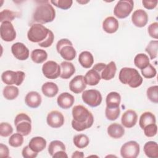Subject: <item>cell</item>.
Here are the masks:
<instances>
[{
	"label": "cell",
	"mask_w": 158,
	"mask_h": 158,
	"mask_svg": "<svg viewBox=\"0 0 158 158\" xmlns=\"http://www.w3.org/2000/svg\"><path fill=\"white\" fill-rule=\"evenodd\" d=\"M73 120L72 128L77 131H82L91 127L94 123V117L87 108L82 105L75 106L72 110Z\"/></svg>",
	"instance_id": "1"
},
{
	"label": "cell",
	"mask_w": 158,
	"mask_h": 158,
	"mask_svg": "<svg viewBox=\"0 0 158 158\" xmlns=\"http://www.w3.org/2000/svg\"><path fill=\"white\" fill-rule=\"evenodd\" d=\"M56 17V10L48 1H40L33 14V20L44 24L52 22Z\"/></svg>",
	"instance_id": "2"
},
{
	"label": "cell",
	"mask_w": 158,
	"mask_h": 158,
	"mask_svg": "<svg viewBox=\"0 0 158 158\" xmlns=\"http://www.w3.org/2000/svg\"><path fill=\"white\" fill-rule=\"evenodd\" d=\"M118 79L122 83L133 88L141 86L143 81L138 71L131 67H123L119 72Z\"/></svg>",
	"instance_id": "3"
},
{
	"label": "cell",
	"mask_w": 158,
	"mask_h": 158,
	"mask_svg": "<svg viewBox=\"0 0 158 158\" xmlns=\"http://www.w3.org/2000/svg\"><path fill=\"white\" fill-rule=\"evenodd\" d=\"M49 31V29L41 23H34L31 25L27 32V38L31 42L38 44L46 40Z\"/></svg>",
	"instance_id": "4"
},
{
	"label": "cell",
	"mask_w": 158,
	"mask_h": 158,
	"mask_svg": "<svg viewBox=\"0 0 158 158\" xmlns=\"http://www.w3.org/2000/svg\"><path fill=\"white\" fill-rule=\"evenodd\" d=\"M56 49L60 56L67 61L73 60L77 55L72 43L67 38H62L58 41L56 44Z\"/></svg>",
	"instance_id": "5"
},
{
	"label": "cell",
	"mask_w": 158,
	"mask_h": 158,
	"mask_svg": "<svg viewBox=\"0 0 158 158\" xmlns=\"http://www.w3.org/2000/svg\"><path fill=\"white\" fill-rule=\"evenodd\" d=\"M14 124L17 133L23 136L28 135L31 131V120L25 113H20L14 119Z\"/></svg>",
	"instance_id": "6"
},
{
	"label": "cell",
	"mask_w": 158,
	"mask_h": 158,
	"mask_svg": "<svg viewBox=\"0 0 158 158\" xmlns=\"http://www.w3.org/2000/svg\"><path fill=\"white\" fill-rule=\"evenodd\" d=\"M25 77V73L22 71L6 70L2 72L1 75L2 82L7 85L20 86L23 83Z\"/></svg>",
	"instance_id": "7"
},
{
	"label": "cell",
	"mask_w": 158,
	"mask_h": 158,
	"mask_svg": "<svg viewBox=\"0 0 158 158\" xmlns=\"http://www.w3.org/2000/svg\"><path fill=\"white\" fill-rule=\"evenodd\" d=\"M134 7V2L132 0L118 1L114 9V14L118 19L127 17L132 12Z\"/></svg>",
	"instance_id": "8"
},
{
	"label": "cell",
	"mask_w": 158,
	"mask_h": 158,
	"mask_svg": "<svg viewBox=\"0 0 158 158\" xmlns=\"http://www.w3.org/2000/svg\"><path fill=\"white\" fill-rule=\"evenodd\" d=\"M81 98L85 104L92 107L99 106L102 100L100 91L94 89L84 90L81 95Z\"/></svg>",
	"instance_id": "9"
},
{
	"label": "cell",
	"mask_w": 158,
	"mask_h": 158,
	"mask_svg": "<svg viewBox=\"0 0 158 158\" xmlns=\"http://www.w3.org/2000/svg\"><path fill=\"white\" fill-rule=\"evenodd\" d=\"M139 151V144L135 141H129L122 146L120 152L123 158H136L138 156Z\"/></svg>",
	"instance_id": "10"
},
{
	"label": "cell",
	"mask_w": 158,
	"mask_h": 158,
	"mask_svg": "<svg viewBox=\"0 0 158 158\" xmlns=\"http://www.w3.org/2000/svg\"><path fill=\"white\" fill-rule=\"evenodd\" d=\"M42 72L46 78L54 80L60 77V67L56 62L48 60L43 65Z\"/></svg>",
	"instance_id": "11"
},
{
	"label": "cell",
	"mask_w": 158,
	"mask_h": 158,
	"mask_svg": "<svg viewBox=\"0 0 158 158\" xmlns=\"http://www.w3.org/2000/svg\"><path fill=\"white\" fill-rule=\"evenodd\" d=\"M0 35L1 39L6 42H10L15 39L16 31L11 22L5 21L1 23Z\"/></svg>",
	"instance_id": "12"
},
{
	"label": "cell",
	"mask_w": 158,
	"mask_h": 158,
	"mask_svg": "<svg viewBox=\"0 0 158 158\" xmlns=\"http://www.w3.org/2000/svg\"><path fill=\"white\" fill-rule=\"evenodd\" d=\"M65 122L63 114L58 110H52L48 113L46 117L48 125L54 128L61 127Z\"/></svg>",
	"instance_id": "13"
},
{
	"label": "cell",
	"mask_w": 158,
	"mask_h": 158,
	"mask_svg": "<svg viewBox=\"0 0 158 158\" xmlns=\"http://www.w3.org/2000/svg\"><path fill=\"white\" fill-rule=\"evenodd\" d=\"M13 56L19 60H25L29 57L30 52L28 48L22 43L17 42L11 46Z\"/></svg>",
	"instance_id": "14"
},
{
	"label": "cell",
	"mask_w": 158,
	"mask_h": 158,
	"mask_svg": "<svg viewBox=\"0 0 158 158\" xmlns=\"http://www.w3.org/2000/svg\"><path fill=\"white\" fill-rule=\"evenodd\" d=\"M138 121V115L136 112L132 109L126 110L122 115L121 123L123 127L127 128L133 127Z\"/></svg>",
	"instance_id": "15"
},
{
	"label": "cell",
	"mask_w": 158,
	"mask_h": 158,
	"mask_svg": "<svg viewBox=\"0 0 158 158\" xmlns=\"http://www.w3.org/2000/svg\"><path fill=\"white\" fill-rule=\"evenodd\" d=\"M131 22L137 27H143L148 22V15L145 10L141 9H137L131 15Z\"/></svg>",
	"instance_id": "16"
},
{
	"label": "cell",
	"mask_w": 158,
	"mask_h": 158,
	"mask_svg": "<svg viewBox=\"0 0 158 158\" xmlns=\"http://www.w3.org/2000/svg\"><path fill=\"white\" fill-rule=\"evenodd\" d=\"M86 87L84 76L80 75L75 76L69 83V89L75 94L82 93Z\"/></svg>",
	"instance_id": "17"
},
{
	"label": "cell",
	"mask_w": 158,
	"mask_h": 158,
	"mask_svg": "<svg viewBox=\"0 0 158 158\" xmlns=\"http://www.w3.org/2000/svg\"><path fill=\"white\" fill-rule=\"evenodd\" d=\"M74 102V96L67 92L62 93L57 98V105L64 109H68L70 108L73 105Z\"/></svg>",
	"instance_id": "18"
},
{
	"label": "cell",
	"mask_w": 158,
	"mask_h": 158,
	"mask_svg": "<svg viewBox=\"0 0 158 158\" xmlns=\"http://www.w3.org/2000/svg\"><path fill=\"white\" fill-rule=\"evenodd\" d=\"M25 102L28 107L35 109L41 105L42 98L38 92L32 91L27 94L25 98Z\"/></svg>",
	"instance_id": "19"
},
{
	"label": "cell",
	"mask_w": 158,
	"mask_h": 158,
	"mask_svg": "<svg viewBox=\"0 0 158 158\" xmlns=\"http://www.w3.org/2000/svg\"><path fill=\"white\" fill-rule=\"evenodd\" d=\"M119 27L118 21L112 16L106 17L102 22L103 30L109 34L115 33Z\"/></svg>",
	"instance_id": "20"
},
{
	"label": "cell",
	"mask_w": 158,
	"mask_h": 158,
	"mask_svg": "<svg viewBox=\"0 0 158 158\" xmlns=\"http://www.w3.org/2000/svg\"><path fill=\"white\" fill-rule=\"evenodd\" d=\"M60 77L62 79L70 78L75 72L74 65L69 61H63L60 64Z\"/></svg>",
	"instance_id": "21"
},
{
	"label": "cell",
	"mask_w": 158,
	"mask_h": 158,
	"mask_svg": "<svg viewBox=\"0 0 158 158\" xmlns=\"http://www.w3.org/2000/svg\"><path fill=\"white\" fill-rule=\"evenodd\" d=\"M107 131L108 135L114 139H119L125 134L123 127L118 123H113L109 125L107 127Z\"/></svg>",
	"instance_id": "22"
},
{
	"label": "cell",
	"mask_w": 158,
	"mask_h": 158,
	"mask_svg": "<svg viewBox=\"0 0 158 158\" xmlns=\"http://www.w3.org/2000/svg\"><path fill=\"white\" fill-rule=\"evenodd\" d=\"M46 140L44 138L41 136H35L30 139L28 146L33 151L38 153L46 148Z\"/></svg>",
	"instance_id": "23"
},
{
	"label": "cell",
	"mask_w": 158,
	"mask_h": 158,
	"mask_svg": "<svg viewBox=\"0 0 158 158\" xmlns=\"http://www.w3.org/2000/svg\"><path fill=\"white\" fill-rule=\"evenodd\" d=\"M117 71L116 64L114 61H110L106 64L104 69L101 73V78L104 80H110L115 75Z\"/></svg>",
	"instance_id": "24"
},
{
	"label": "cell",
	"mask_w": 158,
	"mask_h": 158,
	"mask_svg": "<svg viewBox=\"0 0 158 158\" xmlns=\"http://www.w3.org/2000/svg\"><path fill=\"white\" fill-rule=\"evenodd\" d=\"M78 62L83 68L89 69L94 63V57L90 52L85 51L79 54Z\"/></svg>",
	"instance_id": "25"
},
{
	"label": "cell",
	"mask_w": 158,
	"mask_h": 158,
	"mask_svg": "<svg viewBox=\"0 0 158 158\" xmlns=\"http://www.w3.org/2000/svg\"><path fill=\"white\" fill-rule=\"evenodd\" d=\"M41 91L45 96L53 98L58 93L59 88L55 83L48 81L42 85Z\"/></svg>",
	"instance_id": "26"
},
{
	"label": "cell",
	"mask_w": 158,
	"mask_h": 158,
	"mask_svg": "<svg viewBox=\"0 0 158 158\" xmlns=\"http://www.w3.org/2000/svg\"><path fill=\"white\" fill-rule=\"evenodd\" d=\"M143 151L146 156L150 158L158 157V145L155 141L146 142L143 147Z\"/></svg>",
	"instance_id": "27"
},
{
	"label": "cell",
	"mask_w": 158,
	"mask_h": 158,
	"mask_svg": "<svg viewBox=\"0 0 158 158\" xmlns=\"http://www.w3.org/2000/svg\"><path fill=\"white\" fill-rule=\"evenodd\" d=\"M84 78L86 85L89 86L97 85L101 79L100 73L93 69L86 73Z\"/></svg>",
	"instance_id": "28"
},
{
	"label": "cell",
	"mask_w": 158,
	"mask_h": 158,
	"mask_svg": "<svg viewBox=\"0 0 158 158\" xmlns=\"http://www.w3.org/2000/svg\"><path fill=\"white\" fill-rule=\"evenodd\" d=\"M156 116L154 114L149 111L143 112L141 115L139 120V125L142 130H143V128L147 125L152 123H156Z\"/></svg>",
	"instance_id": "29"
},
{
	"label": "cell",
	"mask_w": 158,
	"mask_h": 158,
	"mask_svg": "<svg viewBox=\"0 0 158 158\" xmlns=\"http://www.w3.org/2000/svg\"><path fill=\"white\" fill-rule=\"evenodd\" d=\"M121 102V96L120 94L115 91L110 92L106 96V107H118Z\"/></svg>",
	"instance_id": "30"
},
{
	"label": "cell",
	"mask_w": 158,
	"mask_h": 158,
	"mask_svg": "<svg viewBox=\"0 0 158 158\" xmlns=\"http://www.w3.org/2000/svg\"><path fill=\"white\" fill-rule=\"evenodd\" d=\"M30 57L33 62L36 64H41L47 59L48 53L44 49H35L31 51Z\"/></svg>",
	"instance_id": "31"
},
{
	"label": "cell",
	"mask_w": 158,
	"mask_h": 158,
	"mask_svg": "<svg viewBox=\"0 0 158 158\" xmlns=\"http://www.w3.org/2000/svg\"><path fill=\"white\" fill-rule=\"evenodd\" d=\"M19 90L17 86L7 85L5 86L2 91V94L7 100H14L19 96Z\"/></svg>",
	"instance_id": "32"
},
{
	"label": "cell",
	"mask_w": 158,
	"mask_h": 158,
	"mask_svg": "<svg viewBox=\"0 0 158 158\" xmlns=\"http://www.w3.org/2000/svg\"><path fill=\"white\" fill-rule=\"evenodd\" d=\"M149 64V58L143 53H139L136 55L134 59V64L139 69H143Z\"/></svg>",
	"instance_id": "33"
},
{
	"label": "cell",
	"mask_w": 158,
	"mask_h": 158,
	"mask_svg": "<svg viewBox=\"0 0 158 158\" xmlns=\"http://www.w3.org/2000/svg\"><path fill=\"white\" fill-rule=\"evenodd\" d=\"M73 143L77 148L79 149H83L87 147L89 144V139L85 134H79L73 136Z\"/></svg>",
	"instance_id": "34"
},
{
	"label": "cell",
	"mask_w": 158,
	"mask_h": 158,
	"mask_svg": "<svg viewBox=\"0 0 158 158\" xmlns=\"http://www.w3.org/2000/svg\"><path fill=\"white\" fill-rule=\"evenodd\" d=\"M60 151H65V146L63 142L59 140H53L49 143L48 152L51 157Z\"/></svg>",
	"instance_id": "35"
},
{
	"label": "cell",
	"mask_w": 158,
	"mask_h": 158,
	"mask_svg": "<svg viewBox=\"0 0 158 158\" xmlns=\"http://www.w3.org/2000/svg\"><path fill=\"white\" fill-rule=\"evenodd\" d=\"M158 50V41L152 40L146 47L145 51L149 54L150 59H154L157 56Z\"/></svg>",
	"instance_id": "36"
},
{
	"label": "cell",
	"mask_w": 158,
	"mask_h": 158,
	"mask_svg": "<svg viewBox=\"0 0 158 158\" xmlns=\"http://www.w3.org/2000/svg\"><path fill=\"white\" fill-rule=\"evenodd\" d=\"M120 114V107H106L105 109V115L109 120L114 121L117 119Z\"/></svg>",
	"instance_id": "37"
},
{
	"label": "cell",
	"mask_w": 158,
	"mask_h": 158,
	"mask_svg": "<svg viewBox=\"0 0 158 158\" xmlns=\"http://www.w3.org/2000/svg\"><path fill=\"white\" fill-rule=\"evenodd\" d=\"M9 144L13 148H18L22 145L23 143V135L19 133L12 134L9 138Z\"/></svg>",
	"instance_id": "38"
},
{
	"label": "cell",
	"mask_w": 158,
	"mask_h": 158,
	"mask_svg": "<svg viewBox=\"0 0 158 158\" xmlns=\"http://www.w3.org/2000/svg\"><path fill=\"white\" fill-rule=\"evenodd\" d=\"M18 14L9 9H4L0 12V22L2 23L5 21L12 22L17 17Z\"/></svg>",
	"instance_id": "39"
},
{
	"label": "cell",
	"mask_w": 158,
	"mask_h": 158,
	"mask_svg": "<svg viewBox=\"0 0 158 158\" xmlns=\"http://www.w3.org/2000/svg\"><path fill=\"white\" fill-rule=\"evenodd\" d=\"M148 99L155 104L158 103V86L154 85L149 87L146 91Z\"/></svg>",
	"instance_id": "40"
},
{
	"label": "cell",
	"mask_w": 158,
	"mask_h": 158,
	"mask_svg": "<svg viewBox=\"0 0 158 158\" xmlns=\"http://www.w3.org/2000/svg\"><path fill=\"white\" fill-rule=\"evenodd\" d=\"M50 2L57 7L63 10L70 9L73 4L72 0H51Z\"/></svg>",
	"instance_id": "41"
},
{
	"label": "cell",
	"mask_w": 158,
	"mask_h": 158,
	"mask_svg": "<svg viewBox=\"0 0 158 158\" xmlns=\"http://www.w3.org/2000/svg\"><path fill=\"white\" fill-rule=\"evenodd\" d=\"M141 70V74L145 78H152L156 76L157 71L156 69L152 64L150 63L148 64V65L145 67L144 69Z\"/></svg>",
	"instance_id": "42"
},
{
	"label": "cell",
	"mask_w": 158,
	"mask_h": 158,
	"mask_svg": "<svg viewBox=\"0 0 158 158\" xmlns=\"http://www.w3.org/2000/svg\"><path fill=\"white\" fill-rule=\"evenodd\" d=\"M13 133L12 125L7 122H1L0 124V135L2 137H8Z\"/></svg>",
	"instance_id": "43"
},
{
	"label": "cell",
	"mask_w": 158,
	"mask_h": 158,
	"mask_svg": "<svg viewBox=\"0 0 158 158\" xmlns=\"http://www.w3.org/2000/svg\"><path fill=\"white\" fill-rule=\"evenodd\" d=\"M144 133L147 137H153L157 132V126L156 123H152L147 125L143 128Z\"/></svg>",
	"instance_id": "44"
},
{
	"label": "cell",
	"mask_w": 158,
	"mask_h": 158,
	"mask_svg": "<svg viewBox=\"0 0 158 158\" xmlns=\"http://www.w3.org/2000/svg\"><path fill=\"white\" fill-rule=\"evenodd\" d=\"M148 31L151 37L156 40L158 39V23L157 22L151 23L148 28Z\"/></svg>",
	"instance_id": "45"
},
{
	"label": "cell",
	"mask_w": 158,
	"mask_h": 158,
	"mask_svg": "<svg viewBox=\"0 0 158 158\" xmlns=\"http://www.w3.org/2000/svg\"><path fill=\"white\" fill-rule=\"evenodd\" d=\"M54 40V35L53 32L51 30H50L48 34V36L46 38V40H44L43 42L38 43V45L41 48H48L52 44Z\"/></svg>",
	"instance_id": "46"
},
{
	"label": "cell",
	"mask_w": 158,
	"mask_h": 158,
	"mask_svg": "<svg viewBox=\"0 0 158 158\" xmlns=\"http://www.w3.org/2000/svg\"><path fill=\"white\" fill-rule=\"evenodd\" d=\"M22 156L25 158H35L38 156V153L33 151L29 146H25L22 151Z\"/></svg>",
	"instance_id": "47"
},
{
	"label": "cell",
	"mask_w": 158,
	"mask_h": 158,
	"mask_svg": "<svg viewBox=\"0 0 158 158\" xmlns=\"http://www.w3.org/2000/svg\"><path fill=\"white\" fill-rule=\"evenodd\" d=\"M157 1L153 0H143L142 4L144 8L148 10H152L156 7L157 5Z\"/></svg>",
	"instance_id": "48"
},
{
	"label": "cell",
	"mask_w": 158,
	"mask_h": 158,
	"mask_svg": "<svg viewBox=\"0 0 158 158\" xmlns=\"http://www.w3.org/2000/svg\"><path fill=\"white\" fill-rule=\"evenodd\" d=\"M0 157L2 158L9 157V149L6 145L2 143L0 144Z\"/></svg>",
	"instance_id": "49"
},
{
	"label": "cell",
	"mask_w": 158,
	"mask_h": 158,
	"mask_svg": "<svg viewBox=\"0 0 158 158\" xmlns=\"http://www.w3.org/2000/svg\"><path fill=\"white\" fill-rule=\"evenodd\" d=\"M52 157L53 158H67L68 156L65 152V151H60L55 153Z\"/></svg>",
	"instance_id": "50"
},
{
	"label": "cell",
	"mask_w": 158,
	"mask_h": 158,
	"mask_svg": "<svg viewBox=\"0 0 158 158\" xmlns=\"http://www.w3.org/2000/svg\"><path fill=\"white\" fill-rule=\"evenodd\" d=\"M106 65V64H104V63H98V64H95L93 66V69H94V70H96L97 72H98L100 73V75H101V73L102 71V70L104 69V68L105 67Z\"/></svg>",
	"instance_id": "51"
},
{
	"label": "cell",
	"mask_w": 158,
	"mask_h": 158,
	"mask_svg": "<svg viewBox=\"0 0 158 158\" xmlns=\"http://www.w3.org/2000/svg\"><path fill=\"white\" fill-rule=\"evenodd\" d=\"M84 154L81 151H75L73 152V154L72 155V158H83L84 157Z\"/></svg>",
	"instance_id": "52"
},
{
	"label": "cell",
	"mask_w": 158,
	"mask_h": 158,
	"mask_svg": "<svg viewBox=\"0 0 158 158\" xmlns=\"http://www.w3.org/2000/svg\"><path fill=\"white\" fill-rule=\"evenodd\" d=\"M77 2H78L79 4H86L88 2H89V1H77Z\"/></svg>",
	"instance_id": "53"
}]
</instances>
